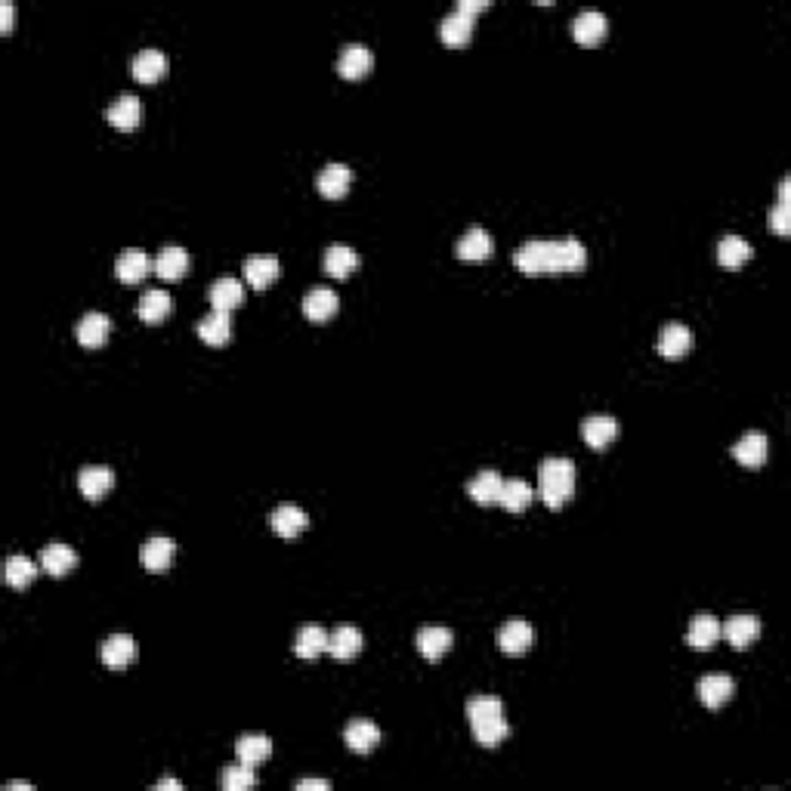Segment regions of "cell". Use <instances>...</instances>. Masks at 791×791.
<instances>
[{
    "label": "cell",
    "instance_id": "13",
    "mask_svg": "<svg viewBox=\"0 0 791 791\" xmlns=\"http://www.w3.org/2000/svg\"><path fill=\"white\" fill-rule=\"evenodd\" d=\"M770 454V439L763 433H745L742 439L733 442V458L739 461L742 467H761Z\"/></svg>",
    "mask_w": 791,
    "mask_h": 791
},
{
    "label": "cell",
    "instance_id": "35",
    "mask_svg": "<svg viewBox=\"0 0 791 791\" xmlns=\"http://www.w3.org/2000/svg\"><path fill=\"white\" fill-rule=\"evenodd\" d=\"M173 310V300L167 291H161V287H152V291H146L143 297H139V319L149 321V325H158L161 319H167V312Z\"/></svg>",
    "mask_w": 791,
    "mask_h": 791
},
{
    "label": "cell",
    "instance_id": "1",
    "mask_svg": "<svg viewBox=\"0 0 791 791\" xmlns=\"http://www.w3.org/2000/svg\"><path fill=\"white\" fill-rule=\"evenodd\" d=\"M587 263V251L579 238H532L516 247L513 266L529 279L581 272Z\"/></svg>",
    "mask_w": 791,
    "mask_h": 791
},
{
    "label": "cell",
    "instance_id": "40",
    "mask_svg": "<svg viewBox=\"0 0 791 791\" xmlns=\"http://www.w3.org/2000/svg\"><path fill=\"white\" fill-rule=\"evenodd\" d=\"M37 569L40 566H37L35 560H31V556L16 554V556H10V560H6L4 579H6V585H10V587H29L31 581H35Z\"/></svg>",
    "mask_w": 791,
    "mask_h": 791
},
{
    "label": "cell",
    "instance_id": "37",
    "mask_svg": "<svg viewBox=\"0 0 791 791\" xmlns=\"http://www.w3.org/2000/svg\"><path fill=\"white\" fill-rule=\"evenodd\" d=\"M720 637V621L714 615H695L689 621V631H687V643L693 649H712Z\"/></svg>",
    "mask_w": 791,
    "mask_h": 791
},
{
    "label": "cell",
    "instance_id": "45",
    "mask_svg": "<svg viewBox=\"0 0 791 791\" xmlns=\"http://www.w3.org/2000/svg\"><path fill=\"white\" fill-rule=\"evenodd\" d=\"M310 788L328 791V788H331V779H297V782H294V791H310Z\"/></svg>",
    "mask_w": 791,
    "mask_h": 791
},
{
    "label": "cell",
    "instance_id": "42",
    "mask_svg": "<svg viewBox=\"0 0 791 791\" xmlns=\"http://www.w3.org/2000/svg\"><path fill=\"white\" fill-rule=\"evenodd\" d=\"M770 226H773L776 236H788L791 232V211H788V198H779L776 207L770 211Z\"/></svg>",
    "mask_w": 791,
    "mask_h": 791
},
{
    "label": "cell",
    "instance_id": "30",
    "mask_svg": "<svg viewBox=\"0 0 791 791\" xmlns=\"http://www.w3.org/2000/svg\"><path fill=\"white\" fill-rule=\"evenodd\" d=\"M532 498H535V488L529 486L526 479L513 476V479H504V486H501L498 504L504 507V511H511V513H522L529 504H532Z\"/></svg>",
    "mask_w": 791,
    "mask_h": 791
},
{
    "label": "cell",
    "instance_id": "4",
    "mask_svg": "<svg viewBox=\"0 0 791 791\" xmlns=\"http://www.w3.org/2000/svg\"><path fill=\"white\" fill-rule=\"evenodd\" d=\"M371 65H374V56L365 44H346L337 56V75L346 80H359L371 71Z\"/></svg>",
    "mask_w": 791,
    "mask_h": 791
},
{
    "label": "cell",
    "instance_id": "8",
    "mask_svg": "<svg viewBox=\"0 0 791 791\" xmlns=\"http://www.w3.org/2000/svg\"><path fill=\"white\" fill-rule=\"evenodd\" d=\"M306 526H310V516L297 504H281L270 513V529L281 538H297Z\"/></svg>",
    "mask_w": 791,
    "mask_h": 791
},
{
    "label": "cell",
    "instance_id": "12",
    "mask_svg": "<svg viewBox=\"0 0 791 791\" xmlns=\"http://www.w3.org/2000/svg\"><path fill=\"white\" fill-rule=\"evenodd\" d=\"M344 742H346V748H350V752H356V754L374 752V748L380 745V729H378V723L362 720V717H356V720H353V723H346V729H344Z\"/></svg>",
    "mask_w": 791,
    "mask_h": 791
},
{
    "label": "cell",
    "instance_id": "20",
    "mask_svg": "<svg viewBox=\"0 0 791 791\" xmlns=\"http://www.w3.org/2000/svg\"><path fill=\"white\" fill-rule=\"evenodd\" d=\"M133 78L139 80V84H155V80H161L167 75V56L161 50H139L137 56H133Z\"/></svg>",
    "mask_w": 791,
    "mask_h": 791
},
{
    "label": "cell",
    "instance_id": "31",
    "mask_svg": "<svg viewBox=\"0 0 791 791\" xmlns=\"http://www.w3.org/2000/svg\"><path fill=\"white\" fill-rule=\"evenodd\" d=\"M198 337L204 340V344H211V346H223V344H229V337H232V319H229V312H207L204 319L198 321Z\"/></svg>",
    "mask_w": 791,
    "mask_h": 791
},
{
    "label": "cell",
    "instance_id": "2",
    "mask_svg": "<svg viewBox=\"0 0 791 791\" xmlns=\"http://www.w3.org/2000/svg\"><path fill=\"white\" fill-rule=\"evenodd\" d=\"M467 720L482 748H498L507 739V720L504 705L498 695H473L467 702Z\"/></svg>",
    "mask_w": 791,
    "mask_h": 791
},
{
    "label": "cell",
    "instance_id": "7",
    "mask_svg": "<svg viewBox=\"0 0 791 791\" xmlns=\"http://www.w3.org/2000/svg\"><path fill=\"white\" fill-rule=\"evenodd\" d=\"M695 693H699V699L705 708H720L733 699L736 683H733V677H727V674H705L699 680V687H695Z\"/></svg>",
    "mask_w": 791,
    "mask_h": 791
},
{
    "label": "cell",
    "instance_id": "41",
    "mask_svg": "<svg viewBox=\"0 0 791 791\" xmlns=\"http://www.w3.org/2000/svg\"><path fill=\"white\" fill-rule=\"evenodd\" d=\"M257 786V776H254V767H247V763H229V767H223V773H220V788L226 791H247Z\"/></svg>",
    "mask_w": 791,
    "mask_h": 791
},
{
    "label": "cell",
    "instance_id": "11",
    "mask_svg": "<svg viewBox=\"0 0 791 791\" xmlns=\"http://www.w3.org/2000/svg\"><path fill=\"white\" fill-rule=\"evenodd\" d=\"M152 270H155V276H161L164 281H179L186 272H189V254H186L179 245H167L158 251Z\"/></svg>",
    "mask_w": 791,
    "mask_h": 791
},
{
    "label": "cell",
    "instance_id": "44",
    "mask_svg": "<svg viewBox=\"0 0 791 791\" xmlns=\"http://www.w3.org/2000/svg\"><path fill=\"white\" fill-rule=\"evenodd\" d=\"M12 4L10 0H4V4H0V31H4V35H10L12 31Z\"/></svg>",
    "mask_w": 791,
    "mask_h": 791
},
{
    "label": "cell",
    "instance_id": "33",
    "mask_svg": "<svg viewBox=\"0 0 791 791\" xmlns=\"http://www.w3.org/2000/svg\"><path fill=\"white\" fill-rule=\"evenodd\" d=\"M236 754L241 763L257 767V763H263L266 757L272 754V742L266 739L263 733H245V736H238V742H236Z\"/></svg>",
    "mask_w": 791,
    "mask_h": 791
},
{
    "label": "cell",
    "instance_id": "21",
    "mask_svg": "<svg viewBox=\"0 0 791 791\" xmlns=\"http://www.w3.org/2000/svg\"><path fill=\"white\" fill-rule=\"evenodd\" d=\"M689 346H693V331H689L687 325H680V321H671V325L662 328V334H659V353L665 359L687 356Z\"/></svg>",
    "mask_w": 791,
    "mask_h": 791
},
{
    "label": "cell",
    "instance_id": "46",
    "mask_svg": "<svg viewBox=\"0 0 791 791\" xmlns=\"http://www.w3.org/2000/svg\"><path fill=\"white\" fill-rule=\"evenodd\" d=\"M155 788H173V791H179V788H183V782H179V779H171V776H167V779H161Z\"/></svg>",
    "mask_w": 791,
    "mask_h": 791
},
{
    "label": "cell",
    "instance_id": "6",
    "mask_svg": "<svg viewBox=\"0 0 791 791\" xmlns=\"http://www.w3.org/2000/svg\"><path fill=\"white\" fill-rule=\"evenodd\" d=\"M112 486H115V473L103 464H90L78 473V488L87 501H103Z\"/></svg>",
    "mask_w": 791,
    "mask_h": 791
},
{
    "label": "cell",
    "instance_id": "39",
    "mask_svg": "<svg viewBox=\"0 0 791 791\" xmlns=\"http://www.w3.org/2000/svg\"><path fill=\"white\" fill-rule=\"evenodd\" d=\"M439 37L452 46H461L473 37V19L464 16V12H448L439 22Z\"/></svg>",
    "mask_w": 791,
    "mask_h": 791
},
{
    "label": "cell",
    "instance_id": "5",
    "mask_svg": "<svg viewBox=\"0 0 791 791\" xmlns=\"http://www.w3.org/2000/svg\"><path fill=\"white\" fill-rule=\"evenodd\" d=\"M241 272H245L247 285L263 291V287H270L272 281L279 279L281 263H279V257H272V254H257V257H247L245 263H241Z\"/></svg>",
    "mask_w": 791,
    "mask_h": 791
},
{
    "label": "cell",
    "instance_id": "32",
    "mask_svg": "<svg viewBox=\"0 0 791 791\" xmlns=\"http://www.w3.org/2000/svg\"><path fill=\"white\" fill-rule=\"evenodd\" d=\"M454 254H458L461 260H470V263H479V260H486L488 254H492V238H488L486 229H467L464 236L458 238V245H454Z\"/></svg>",
    "mask_w": 791,
    "mask_h": 791
},
{
    "label": "cell",
    "instance_id": "9",
    "mask_svg": "<svg viewBox=\"0 0 791 791\" xmlns=\"http://www.w3.org/2000/svg\"><path fill=\"white\" fill-rule=\"evenodd\" d=\"M532 640H535L532 625H529V621H522V619L504 621V625H501V631H498V646L504 649L507 655H522V653H529Z\"/></svg>",
    "mask_w": 791,
    "mask_h": 791
},
{
    "label": "cell",
    "instance_id": "17",
    "mask_svg": "<svg viewBox=\"0 0 791 791\" xmlns=\"http://www.w3.org/2000/svg\"><path fill=\"white\" fill-rule=\"evenodd\" d=\"M173 554H177V545H173L171 538H164V535H155V538H149L143 545V551H139V560H143V566L149 569V572H167V566L173 562Z\"/></svg>",
    "mask_w": 791,
    "mask_h": 791
},
{
    "label": "cell",
    "instance_id": "19",
    "mask_svg": "<svg viewBox=\"0 0 791 791\" xmlns=\"http://www.w3.org/2000/svg\"><path fill=\"white\" fill-rule=\"evenodd\" d=\"M99 659L109 668H127L137 659V643H133L130 634H112L99 649Z\"/></svg>",
    "mask_w": 791,
    "mask_h": 791
},
{
    "label": "cell",
    "instance_id": "34",
    "mask_svg": "<svg viewBox=\"0 0 791 791\" xmlns=\"http://www.w3.org/2000/svg\"><path fill=\"white\" fill-rule=\"evenodd\" d=\"M294 653L300 659H319L321 653H328V631L319 625L300 628L297 637H294Z\"/></svg>",
    "mask_w": 791,
    "mask_h": 791
},
{
    "label": "cell",
    "instance_id": "26",
    "mask_svg": "<svg viewBox=\"0 0 791 791\" xmlns=\"http://www.w3.org/2000/svg\"><path fill=\"white\" fill-rule=\"evenodd\" d=\"M359 266V254L350 245H331L325 251V272L331 279H350Z\"/></svg>",
    "mask_w": 791,
    "mask_h": 791
},
{
    "label": "cell",
    "instance_id": "29",
    "mask_svg": "<svg viewBox=\"0 0 791 791\" xmlns=\"http://www.w3.org/2000/svg\"><path fill=\"white\" fill-rule=\"evenodd\" d=\"M207 297H211V306L217 312H232L245 300V287H241L238 279H217L207 291Z\"/></svg>",
    "mask_w": 791,
    "mask_h": 791
},
{
    "label": "cell",
    "instance_id": "10",
    "mask_svg": "<svg viewBox=\"0 0 791 791\" xmlns=\"http://www.w3.org/2000/svg\"><path fill=\"white\" fill-rule=\"evenodd\" d=\"M720 637H727L736 649H748L761 637V621L754 615H729L720 625Z\"/></svg>",
    "mask_w": 791,
    "mask_h": 791
},
{
    "label": "cell",
    "instance_id": "3",
    "mask_svg": "<svg viewBox=\"0 0 791 791\" xmlns=\"http://www.w3.org/2000/svg\"><path fill=\"white\" fill-rule=\"evenodd\" d=\"M538 495L551 511H560L575 495V464L569 458H545L538 464Z\"/></svg>",
    "mask_w": 791,
    "mask_h": 791
},
{
    "label": "cell",
    "instance_id": "14",
    "mask_svg": "<svg viewBox=\"0 0 791 791\" xmlns=\"http://www.w3.org/2000/svg\"><path fill=\"white\" fill-rule=\"evenodd\" d=\"M615 436H619V420L609 418V414H591V418L581 420V439L591 448H596V452L606 448Z\"/></svg>",
    "mask_w": 791,
    "mask_h": 791
},
{
    "label": "cell",
    "instance_id": "15",
    "mask_svg": "<svg viewBox=\"0 0 791 791\" xmlns=\"http://www.w3.org/2000/svg\"><path fill=\"white\" fill-rule=\"evenodd\" d=\"M353 186V171L346 164H325L316 173V189L325 198H340Z\"/></svg>",
    "mask_w": 791,
    "mask_h": 791
},
{
    "label": "cell",
    "instance_id": "38",
    "mask_svg": "<svg viewBox=\"0 0 791 791\" xmlns=\"http://www.w3.org/2000/svg\"><path fill=\"white\" fill-rule=\"evenodd\" d=\"M752 260V245H748L742 236H727L717 245V263L727 266V270H736V266L748 263Z\"/></svg>",
    "mask_w": 791,
    "mask_h": 791
},
{
    "label": "cell",
    "instance_id": "28",
    "mask_svg": "<svg viewBox=\"0 0 791 791\" xmlns=\"http://www.w3.org/2000/svg\"><path fill=\"white\" fill-rule=\"evenodd\" d=\"M501 486H504V479H501L498 470H479L467 482V495H470L476 504H498Z\"/></svg>",
    "mask_w": 791,
    "mask_h": 791
},
{
    "label": "cell",
    "instance_id": "27",
    "mask_svg": "<svg viewBox=\"0 0 791 791\" xmlns=\"http://www.w3.org/2000/svg\"><path fill=\"white\" fill-rule=\"evenodd\" d=\"M337 312V294L331 287H312L304 297V316L310 321H328Z\"/></svg>",
    "mask_w": 791,
    "mask_h": 791
},
{
    "label": "cell",
    "instance_id": "43",
    "mask_svg": "<svg viewBox=\"0 0 791 791\" xmlns=\"http://www.w3.org/2000/svg\"><path fill=\"white\" fill-rule=\"evenodd\" d=\"M486 6H488L486 0H461V4L454 6V12H464V16H470V19H473L476 12H482V10H486Z\"/></svg>",
    "mask_w": 791,
    "mask_h": 791
},
{
    "label": "cell",
    "instance_id": "22",
    "mask_svg": "<svg viewBox=\"0 0 791 791\" xmlns=\"http://www.w3.org/2000/svg\"><path fill=\"white\" fill-rule=\"evenodd\" d=\"M606 29H609V22H606V16H603L600 10H585V12H579V16H575V22H572V35H575V40H579V44H600L603 37H606Z\"/></svg>",
    "mask_w": 791,
    "mask_h": 791
},
{
    "label": "cell",
    "instance_id": "36",
    "mask_svg": "<svg viewBox=\"0 0 791 791\" xmlns=\"http://www.w3.org/2000/svg\"><path fill=\"white\" fill-rule=\"evenodd\" d=\"M149 266L152 263L143 251H124L115 260V276L124 281V285H137V281H143L146 276H149Z\"/></svg>",
    "mask_w": 791,
    "mask_h": 791
},
{
    "label": "cell",
    "instance_id": "16",
    "mask_svg": "<svg viewBox=\"0 0 791 791\" xmlns=\"http://www.w3.org/2000/svg\"><path fill=\"white\" fill-rule=\"evenodd\" d=\"M328 653L337 662H350L362 653V631L353 625H340L328 634Z\"/></svg>",
    "mask_w": 791,
    "mask_h": 791
},
{
    "label": "cell",
    "instance_id": "47",
    "mask_svg": "<svg viewBox=\"0 0 791 791\" xmlns=\"http://www.w3.org/2000/svg\"><path fill=\"white\" fill-rule=\"evenodd\" d=\"M6 788H31V782H6Z\"/></svg>",
    "mask_w": 791,
    "mask_h": 791
},
{
    "label": "cell",
    "instance_id": "23",
    "mask_svg": "<svg viewBox=\"0 0 791 791\" xmlns=\"http://www.w3.org/2000/svg\"><path fill=\"white\" fill-rule=\"evenodd\" d=\"M105 118H109L112 127H118V130H137L139 118H143V105H139L137 96H118L115 103L105 109Z\"/></svg>",
    "mask_w": 791,
    "mask_h": 791
},
{
    "label": "cell",
    "instance_id": "25",
    "mask_svg": "<svg viewBox=\"0 0 791 791\" xmlns=\"http://www.w3.org/2000/svg\"><path fill=\"white\" fill-rule=\"evenodd\" d=\"M109 331H112V321L105 312H87L84 319L78 321V344L80 346H103L105 340H109Z\"/></svg>",
    "mask_w": 791,
    "mask_h": 791
},
{
    "label": "cell",
    "instance_id": "18",
    "mask_svg": "<svg viewBox=\"0 0 791 791\" xmlns=\"http://www.w3.org/2000/svg\"><path fill=\"white\" fill-rule=\"evenodd\" d=\"M75 566H78V554L71 551V547L59 545V541H53V545H46L44 551H40V569H44L46 575H53V579H62V575H69Z\"/></svg>",
    "mask_w": 791,
    "mask_h": 791
},
{
    "label": "cell",
    "instance_id": "24",
    "mask_svg": "<svg viewBox=\"0 0 791 791\" xmlns=\"http://www.w3.org/2000/svg\"><path fill=\"white\" fill-rule=\"evenodd\" d=\"M452 643H454V634L448 631V628L433 625V628H420L418 631V653L430 662H439L442 655L452 649Z\"/></svg>",
    "mask_w": 791,
    "mask_h": 791
}]
</instances>
